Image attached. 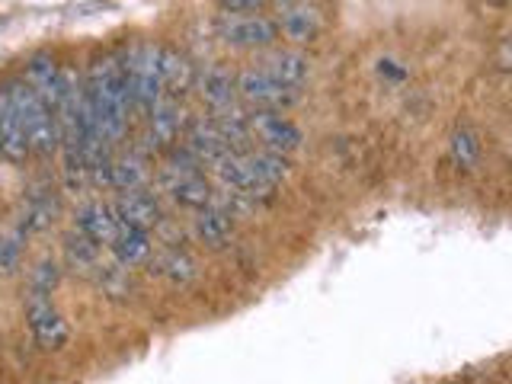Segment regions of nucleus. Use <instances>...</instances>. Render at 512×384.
Returning a JSON list of instances; mask_svg holds the SVG:
<instances>
[{
	"instance_id": "393cba45",
	"label": "nucleus",
	"mask_w": 512,
	"mask_h": 384,
	"mask_svg": "<svg viewBox=\"0 0 512 384\" xmlns=\"http://www.w3.org/2000/svg\"><path fill=\"white\" fill-rule=\"evenodd\" d=\"M100 250L93 240H87L84 234L71 231L68 237H64V256H68V266L74 272H80V276H93L96 263H100Z\"/></svg>"
},
{
	"instance_id": "aec40b11",
	"label": "nucleus",
	"mask_w": 512,
	"mask_h": 384,
	"mask_svg": "<svg viewBox=\"0 0 512 384\" xmlns=\"http://www.w3.org/2000/svg\"><path fill=\"white\" fill-rule=\"evenodd\" d=\"M276 26L282 29V36L292 42H314L324 20H320V10L314 4H295L279 16Z\"/></svg>"
},
{
	"instance_id": "dca6fc26",
	"label": "nucleus",
	"mask_w": 512,
	"mask_h": 384,
	"mask_svg": "<svg viewBox=\"0 0 512 384\" xmlns=\"http://www.w3.org/2000/svg\"><path fill=\"white\" fill-rule=\"evenodd\" d=\"M199 80V93L202 100L212 109V116H228V112H240L237 109V80L224 71V68H208Z\"/></svg>"
},
{
	"instance_id": "c85d7f7f",
	"label": "nucleus",
	"mask_w": 512,
	"mask_h": 384,
	"mask_svg": "<svg viewBox=\"0 0 512 384\" xmlns=\"http://www.w3.org/2000/svg\"><path fill=\"white\" fill-rule=\"evenodd\" d=\"M263 4H269V0H221V7L231 10V13H247V10H256Z\"/></svg>"
},
{
	"instance_id": "5701e85b",
	"label": "nucleus",
	"mask_w": 512,
	"mask_h": 384,
	"mask_svg": "<svg viewBox=\"0 0 512 384\" xmlns=\"http://www.w3.org/2000/svg\"><path fill=\"white\" fill-rule=\"evenodd\" d=\"M263 68L276 77V80H282V84H288V87H304V80H308V74H311V64H308V58L304 55H298V52H279V55H272Z\"/></svg>"
},
{
	"instance_id": "4468645a",
	"label": "nucleus",
	"mask_w": 512,
	"mask_h": 384,
	"mask_svg": "<svg viewBox=\"0 0 512 384\" xmlns=\"http://www.w3.org/2000/svg\"><path fill=\"white\" fill-rule=\"evenodd\" d=\"M74 231L93 240L96 247H109L112 237L119 231V221L106 202H84L74 215Z\"/></svg>"
},
{
	"instance_id": "423d86ee",
	"label": "nucleus",
	"mask_w": 512,
	"mask_h": 384,
	"mask_svg": "<svg viewBox=\"0 0 512 384\" xmlns=\"http://www.w3.org/2000/svg\"><path fill=\"white\" fill-rule=\"evenodd\" d=\"M237 96H244V100L256 109L282 112L301 100V90L282 84V80H276L266 68H250L237 77Z\"/></svg>"
},
{
	"instance_id": "6ab92c4d",
	"label": "nucleus",
	"mask_w": 512,
	"mask_h": 384,
	"mask_svg": "<svg viewBox=\"0 0 512 384\" xmlns=\"http://www.w3.org/2000/svg\"><path fill=\"white\" fill-rule=\"evenodd\" d=\"M112 260L122 263L125 269H135L141 263L151 260V240H148V231H138V228H125L119 224L116 237H112Z\"/></svg>"
},
{
	"instance_id": "ddd939ff",
	"label": "nucleus",
	"mask_w": 512,
	"mask_h": 384,
	"mask_svg": "<svg viewBox=\"0 0 512 384\" xmlns=\"http://www.w3.org/2000/svg\"><path fill=\"white\" fill-rule=\"evenodd\" d=\"M196 64L176 48H160V90L167 100H180L183 93L196 87Z\"/></svg>"
},
{
	"instance_id": "f8f14e48",
	"label": "nucleus",
	"mask_w": 512,
	"mask_h": 384,
	"mask_svg": "<svg viewBox=\"0 0 512 384\" xmlns=\"http://www.w3.org/2000/svg\"><path fill=\"white\" fill-rule=\"evenodd\" d=\"M93 176H96V183H106L109 189H119V192H132V189L148 186V167H144V160L138 154L109 157Z\"/></svg>"
},
{
	"instance_id": "7ed1b4c3",
	"label": "nucleus",
	"mask_w": 512,
	"mask_h": 384,
	"mask_svg": "<svg viewBox=\"0 0 512 384\" xmlns=\"http://www.w3.org/2000/svg\"><path fill=\"white\" fill-rule=\"evenodd\" d=\"M125 80H128V100H132V112L141 119L151 116V109L164 100L160 90V45L138 42L128 52H119Z\"/></svg>"
},
{
	"instance_id": "a878e982",
	"label": "nucleus",
	"mask_w": 512,
	"mask_h": 384,
	"mask_svg": "<svg viewBox=\"0 0 512 384\" xmlns=\"http://www.w3.org/2000/svg\"><path fill=\"white\" fill-rule=\"evenodd\" d=\"M448 154H452L458 170H474L477 157H480V138L474 128L461 125L452 132V141H448Z\"/></svg>"
},
{
	"instance_id": "2eb2a0df",
	"label": "nucleus",
	"mask_w": 512,
	"mask_h": 384,
	"mask_svg": "<svg viewBox=\"0 0 512 384\" xmlns=\"http://www.w3.org/2000/svg\"><path fill=\"white\" fill-rule=\"evenodd\" d=\"M20 77L42 96L45 106L55 112V100H58V90H61V64L55 61V55L36 52L26 61V68H23Z\"/></svg>"
},
{
	"instance_id": "f257e3e1",
	"label": "nucleus",
	"mask_w": 512,
	"mask_h": 384,
	"mask_svg": "<svg viewBox=\"0 0 512 384\" xmlns=\"http://www.w3.org/2000/svg\"><path fill=\"white\" fill-rule=\"evenodd\" d=\"M84 96L100 138L109 148L119 144L128 132V119H132V100H128V80L119 52H103L93 58L84 77Z\"/></svg>"
},
{
	"instance_id": "4be33fe9",
	"label": "nucleus",
	"mask_w": 512,
	"mask_h": 384,
	"mask_svg": "<svg viewBox=\"0 0 512 384\" xmlns=\"http://www.w3.org/2000/svg\"><path fill=\"white\" fill-rule=\"evenodd\" d=\"M151 263V272H157L160 279H167L170 285H186L192 282V276H196V263H192V256L186 250H164L160 256H154Z\"/></svg>"
},
{
	"instance_id": "20e7f679",
	"label": "nucleus",
	"mask_w": 512,
	"mask_h": 384,
	"mask_svg": "<svg viewBox=\"0 0 512 384\" xmlns=\"http://www.w3.org/2000/svg\"><path fill=\"white\" fill-rule=\"evenodd\" d=\"M199 167H202L199 160L189 151H183V154H173L170 167H164V173H160V186H164V192H170L180 205L196 208V212L205 205H212V189H208Z\"/></svg>"
},
{
	"instance_id": "c756f323",
	"label": "nucleus",
	"mask_w": 512,
	"mask_h": 384,
	"mask_svg": "<svg viewBox=\"0 0 512 384\" xmlns=\"http://www.w3.org/2000/svg\"><path fill=\"white\" fill-rule=\"evenodd\" d=\"M493 4H506V0H493Z\"/></svg>"
},
{
	"instance_id": "a211bd4d",
	"label": "nucleus",
	"mask_w": 512,
	"mask_h": 384,
	"mask_svg": "<svg viewBox=\"0 0 512 384\" xmlns=\"http://www.w3.org/2000/svg\"><path fill=\"white\" fill-rule=\"evenodd\" d=\"M0 154L13 164H23L29 157V144H26V135L20 128V119H16V109L10 103V93L7 87L0 84Z\"/></svg>"
},
{
	"instance_id": "6e6552de",
	"label": "nucleus",
	"mask_w": 512,
	"mask_h": 384,
	"mask_svg": "<svg viewBox=\"0 0 512 384\" xmlns=\"http://www.w3.org/2000/svg\"><path fill=\"white\" fill-rule=\"evenodd\" d=\"M212 167H215V173H218V183H221V186H228V189L240 192V196H247L250 202L272 196V186L250 167L247 154H224V157L218 160V164H212Z\"/></svg>"
},
{
	"instance_id": "9d476101",
	"label": "nucleus",
	"mask_w": 512,
	"mask_h": 384,
	"mask_svg": "<svg viewBox=\"0 0 512 384\" xmlns=\"http://www.w3.org/2000/svg\"><path fill=\"white\" fill-rule=\"evenodd\" d=\"M218 36L228 42V45H237V48H260V45H272L279 36V26L266 20V16H228V20L221 23Z\"/></svg>"
},
{
	"instance_id": "0eeeda50",
	"label": "nucleus",
	"mask_w": 512,
	"mask_h": 384,
	"mask_svg": "<svg viewBox=\"0 0 512 384\" xmlns=\"http://www.w3.org/2000/svg\"><path fill=\"white\" fill-rule=\"evenodd\" d=\"M26 320L32 330V340H36L42 349H61L68 343V324H64L61 311L55 308L52 292H42V288H29L26 295Z\"/></svg>"
},
{
	"instance_id": "39448f33",
	"label": "nucleus",
	"mask_w": 512,
	"mask_h": 384,
	"mask_svg": "<svg viewBox=\"0 0 512 384\" xmlns=\"http://www.w3.org/2000/svg\"><path fill=\"white\" fill-rule=\"evenodd\" d=\"M244 125L250 141L260 144L263 151L292 154L301 148V128L292 119H285L282 112H269V109L244 112Z\"/></svg>"
},
{
	"instance_id": "bb28decb",
	"label": "nucleus",
	"mask_w": 512,
	"mask_h": 384,
	"mask_svg": "<svg viewBox=\"0 0 512 384\" xmlns=\"http://www.w3.org/2000/svg\"><path fill=\"white\" fill-rule=\"evenodd\" d=\"M247 160H250V167L260 173L272 189H276L285 180V176H288V160H285V154L253 148V151H247Z\"/></svg>"
},
{
	"instance_id": "9b49d317",
	"label": "nucleus",
	"mask_w": 512,
	"mask_h": 384,
	"mask_svg": "<svg viewBox=\"0 0 512 384\" xmlns=\"http://www.w3.org/2000/svg\"><path fill=\"white\" fill-rule=\"evenodd\" d=\"M183 132V109H180V100H160L151 116H148V135H144V141H148L151 151H170L176 138H180Z\"/></svg>"
},
{
	"instance_id": "f3484780",
	"label": "nucleus",
	"mask_w": 512,
	"mask_h": 384,
	"mask_svg": "<svg viewBox=\"0 0 512 384\" xmlns=\"http://www.w3.org/2000/svg\"><path fill=\"white\" fill-rule=\"evenodd\" d=\"M186 151L196 157L199 164H218L224 154H231L215 119H196L186 128Z\"/></svg>"
},
{
	"instance_id": "cd10ccee",
	"label": "nucleus",
	"mask_w": 512,
	"mask_h": 384,
	"mask_svg": "<svg viewBox=\"0 0 512 384\" xmlns=\"http://www.w3.org/2000/svg\"><path fill=\"white\" fill-rule=\"evenodd\" d=\"M20 266V237L7 234L0 237V272H13Z\"/></svg>"
},
{
	"instance_id": "412c9836",
	"label": "nucleus",
	"mask_w": 512,
	"mask_h": 384,
	"mask_svg": "<svg viewBox=\"0 0 512 384\" xmlns=\"http://www.w3.org/2000/svg\"><path fill=\"white\" fill-rule=\"evenodd\" d=\"M192 231H196V237L202 240V244L218 250L224 244H231V237H234V218L228 212H221L218 205H205V208H199Z\"/></svg>"
},
{
	"instance_id": "1a4fd4ad",
	"label": "nucleus",
	"mask_w": 512,
	"mask_h": 384,
	"mask_svg": "<svg viewBox=\"0 0 512 384\" xmlns=\"http://www.w3.org/2000/svg\"><path fill=\"white\" fill-rule=\"evenodd\" d=\"M112 215H116L119 224L125 228H138V231H151L164 221V212H160V202L151 196L148 189H132V192H119V199L109 205Z\"/></svg>"
},
{
	"instance_id": "b1692460",
	"label": "nucleus",
	"mask_w": 512,
	"mask_h": 384,
	"mask_svg": "<svg viewBox=\"0 0 512 384\" xmlns=\"http://www.w3.org/2000/svg\"><path fill=\"white\" fill-rule=\"evenodd\" d=\"M55 212H58V199H55V192L36 189V192H32V196L26 199L23 231H26V234H32V231H45L48 224L55 221Z\"/></svg>"
},
{
	"instance_id": "f03ea898",
	"label": "nucleus",
	"mask_w": 512,
	"mask_h": 384,
	"mask_svg": "<svg viewBox=\"0 0 512 384\" xmlns=\"http://www.w3.org/2000/svg\"><path fill=\"white\" fill-rule=\"evenodd\" d=\"M4 87L10 93V103L16 109V119H20V128H23V135H26L29 154L48 160V157L58 151V122H55V112L45 106L42 96L32 90L23 77H10Z\"/></svg>"
}]
</instances>
